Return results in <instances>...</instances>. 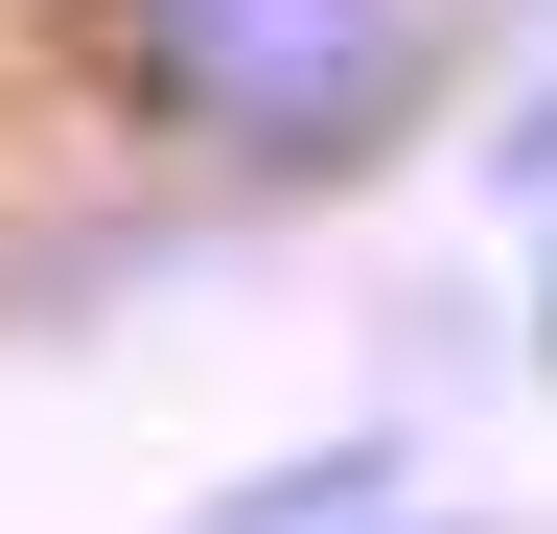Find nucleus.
I'll return each instance as SVG.
<instances>
[{"label":"nucleus","mask_w":557,"mask_h":534,"mask_svg":"<svg viewBox=\"0 0 557 534\" xmlns=\"http://www.w3.org/2000/svg\"><path fill=\"white\" fill-rule=\"evenodd\" d=\"M534 349H557V256H534Z\"/></svg>","instance_id":"2"},{"label":"nucleus","mask_w":557,"mask_h":534,"mask_svg":"<svg viewBox=\"0 0 557 534\" xmlns=\"http://www.w3.org/2000/svg\"><path fill=\"white\" fill-rule=\"evenodd\" d=\"M70 71L116 140H163L209 186H372L442 116L465 24L442 0H70Z\"/></svg>","instance_id":"1"}]
</instances>
